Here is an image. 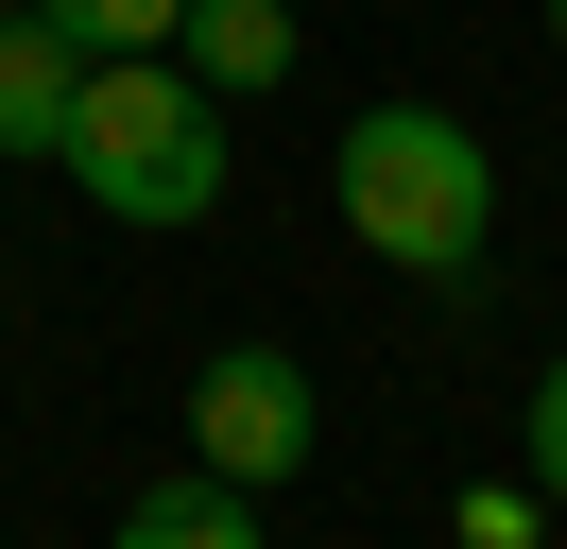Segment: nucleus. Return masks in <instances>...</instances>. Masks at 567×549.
Listing matches in <instances>:
<instances>
[{
    "mask_svg": "<svg viewBox=\"0 0 567 549\" xmlns=\"http://www.w3.org/2000/svg\"><path fill=\"white\" fill-rule=\"evenodd\" d=\"M327 206L379 274H430V292H482L498 274V155L464 103H361L327 137Z\"/></svg>",
    "mask_w": 567,
    "mask_h": 549,
    "instance_id": "obj_1",
    "label": "nucleus"
},
{
    "mask_svg": "<svg viewBox=\"0 0 567 549\" xmlns=\"http://www.w3.org/2000/svg\"><path fill=\"white\" fill-rule=\"evenodd\" d=\"M52 172H70L104 224H138V240L207 224V206H224V172H241V155H224V86H189L173 52H86Z\"/></svg>",
    "mask_w": 567,
    "mask_h": 549,
    "instance_id": "obj_2",
    "label": "nucleus"
},
{
    "mask_svg": "<svg viewBox=\"0 0 567 549\" xmlns=\"http://www.w3.org/2000/svg\"><path fill=\"white\" fill-rule=\"evenodd\" d=\"M310 446H327V395H310L292 343H224V361L189 377V464H207V480L276 498V480H310Z\"/></svg>",
    "mask_w": 567,
    "mask_h": 549,
    "instance_id": "obj_3",
    "label": "nucleus"
},
{
    "mask_svg": "<svg viewBox=\"0 0 567 549\" xmlns=\"http://www.w3.org/2000/svg\"><path fill=\"white\" fill-rule=\"evenodd\" d=\"M292 52H310L292 0H173V69H189V86H224V103L292 86Z\"/></svg>",
    "mask_w": 567,
    "mask_h": 549,
    "instance_id": "obj_4",
    "label": "nucleus"
},
{
    "mask_svg": "<svg viewBox=\"0 0 567 549\" xmlns=\"http://www.w3.org/2000/svg\"><path fill=\"white\" fill-rule=\"evenodd\" d=\"M70 86H86V52L18 0V18H0V155H52V137H70Z\"/></svg>",
    "mask_w": 567,
    "mask_h": 549,
    "instance_id": "obj_5",
    "label": "nucleus"
},
{
    "mask_svg": "<svg viewBox=\"0 0 567 549\" xmlns=\"http://www.w3.org/2000/svg\"><path fill=\"white\" fill-rule=\"evenodd\" d=\"M104 549H258V498L189 464V480H155V498H121V532H104Z\"/></svg>",
    "mask_w": 567,
    "mask_h": 549,
    "instance_id": "obj_6",
    "label": "nucleus"
},
{
    "mask_svg": "<svg viewBox=\"0 0 567 549\" xmlns=\"http://www.w3.org/2000/svg\"><path fill=\"white\" fill-rule=\"evenodd\" d=\"M70 52H173V0H35Z\"/></svg>",
    "mask_w": 567,
    "mask_h": 549,
    "instance_id": "obj_7",
    "label": "nucleus"
},
{
    "mask_svg": "<svg viewBox=\"0 0 567 549\" xmlns=\"http://www.w3.org/2000/svg\"><path fill=\"white\" fill-rule=\"evenodd\" d=\"M516 480H533V498L567 515V361L533 377V412H516Z\"/></svg>",
    "mask_w": 567,
    "mask_h": 549,
    "instance_id": "obj_8",
    "label": "nucleus"
},
{
    "mask_svg": "<svg viewBox=\"0 0 567 549\" xmlns=\"http://www.w3.org/2000/svg\"><path fill=\"white\" fill-rule=\"evenodd\" d=\"M533 515H550L533 480H464V498H447V532H464V549H533Z\"/></svg>",
    "mask_w": 567,
    "mask_h": 549,
    "instance_id": "obj_9",
    "label": "nucleus"
},
{
    "mask_svg": "<svg viewBox=\"0 0 567 549\" xmlns=\"http://www.w3.org/2000/svg\"><path fill=\"white\" fill-rule=\"evenodd\" d=\"M550 52H567V0H550Z\"/></svg>",
    "mask_w": 567,
    "mask_h": 549,
    "instance_id": "obj_10",
    "label": "nucleus"
}]
</instances>
